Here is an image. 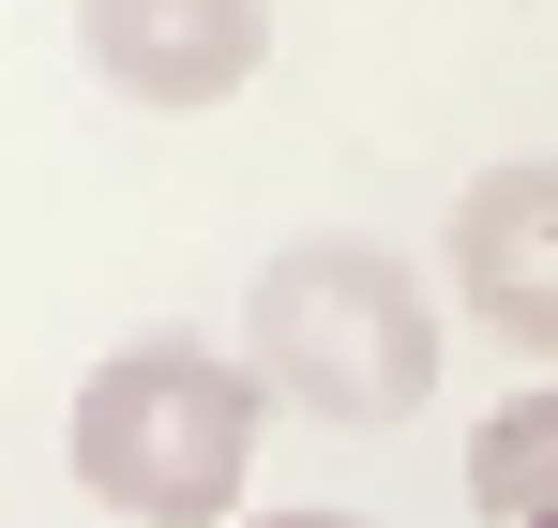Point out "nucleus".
Here are the masks:
<instances>
[{"label":"nucleus","instance_id":"f257e3e1","mask_svg":"<svg viewBox=\"0 0 558 528\" xmlns=\"http://www.w3.org/2000/svg\"><path fill=\"white\" fill-rule=\"evenodd\" d=\"M242 377L332 439H377L438 393V287L363 227H317L242 287Z\"/></svg>","mask_w":558,"mask_h":528},{"label":"nucleus","instance_id":"20e7f679","mask_svg":"<svg viewBox=\"0 0 558 528\" xmlns=\"http://www.w3.org/2000/svg\"><path fill=\"white\" fill-rule=\"evenodd\" d=\"M453 302L498 333V348L558 362V152L483 167L453 196Z\"/></svg>","mask_w":558,"mask_h":528},{"label":"nucleus","instance_id":"39448f33","mask_svg":"<svg viewBox=\"0 0 558 528\" xmlns=\"http://www.w3.org/2000/svg\"><path fill=\"white\" fill-rule=\"evenodd\" d=\"M468 514L483 528H558V377L513 393V408H483V439H468Z\"/></svg>","mask_w":558,"mask_h":528},{"label":"nucleus","instance_id":"7ed1b4c3","mask_svg":"<svg viewBox=\"0 0 558 528\" xmlns=\"http://www.w3.org/2000/svg\"><path fill=\"white\" fill-rule=\"evenodd\" d=\"M76 61L121 106L182 121V106H227L272 61V0H76Z\"/></svg>","mask_w":558,"mask_h":528},{"label":"nucleus","instance_id":"423d86ee","mask_svg":"<svg viewBox=\"0 0 558 528\" xmlns=\"http://www.w3.org/2000/svg\"><path fill=\"white\" fill-rule=\"evenodd\" d=\"M242 528H363V514H242Z\"/></svg>","mask_w":558,"mask_h":528},{"label":"nucleus","instance_id":"f03ea898","mask_svg":"<svg viewBox=\"0 0 558 528\" xmlns=\"http://www.w3.org/2000/svg\"><path fill=\"white\" fill-rule=\"evenodd\" d=\"M257 377L196 333H136L76 377V483H92L121 528H242V468H257Z\"/></svg>","mask_w":558,"mask_h":528}]
</instances>
